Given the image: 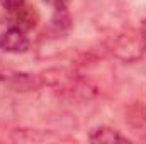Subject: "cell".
<instances>
[{"instance_id":"3957f363","label":"cell","mask_w":146,"mask_h":144,"mask_svg":"<svg viewBox=\"0 0 146 144\" xmlns=\"http://www.w3.org/2000/svg\"><path fill=\"white\" fill-rule=\"evenodd\" d=\"M92 143H127V137H124L122 134H119L117 131L109 129V127H99L95 129L90 137Z\"/></svg>"},{"instance_id":"6da1fadb","label":"cell","mask_w":146,"mask_h":144,"mask_svg":"<svg viewBox=\"0 0 146 144\" xmlns=\"http://www.w3.org/2000/svg\"><path fill=\"white\" fill-rule=\"evenodd\" d=\"M39 20V15H37V10L29 5V3H24L21 5L19 9L9 12V27H15V29H21V31H31L34 29Z\"/></svg>"},{"instance_id":"5b68a950","label":"cell","mask_w":146,"mask_h":144,"mask_svg":"<svg viewBox=\"0 0 146 144\" xmlns=\"http://www.w3.org/2000/svg\"><path fill=\"white\" fill-rule=\"evenodd\" d=\"M42 2H46V3H49V5H53L58 12L66 10V7H68V3H70V0H42Z\"/></svg>"},{"instance_id":"8992f818","label":"cell","mask_w":146,"mask_h":144,"mask_svg":"<svg viewBox=\"0 0 146 144\" xmlns=\"http://www.w3.org/2000/svg\"><path fill=\"white\" fill-rule=\"evenodd\" d=\"M143 27H145V32H146V22H145V26H143ZM146 37V36H145Z\"/></svg>"},{"instance_id":"7a4b0ae2","label":"cell","mask_w":146,"mask_h":144,"mask_svg":"<svg viewBox=\"0 0 146 144\" xmlns=\"http://www.w3.org/2000/svg\"><path fill=\"white\" fill-rule=\"evenodd\" d=\"M0 48L9 53H24L29 49V39L24 31L9 27L2 36H0Z\"/></svg>"},{"instance_id":"277c9868","label":"cell","mask_w":146,"mask_h":144,"mask_svg":"<svg viewBox=\"0 0 146 144\" xmlns=\"http://www.w3.org/2000/svg\"><path fill=\"white\" fill-rule=\"evenodd\" d=\"M0 3H2V7H3L7 12H12V10L19 9L21 5H24L26 0H0Z\"/></svg>"}]
</instances>
